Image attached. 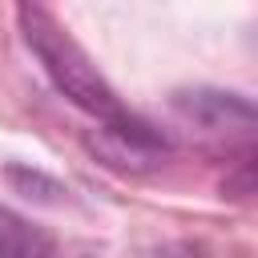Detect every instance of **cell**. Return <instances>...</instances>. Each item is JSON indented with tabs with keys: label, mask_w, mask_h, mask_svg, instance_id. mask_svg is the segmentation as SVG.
Returning a JSON list of instances; mask_svg holds the SVG:
<instances>
[{
	"label": "cell",
	"mask_w": 258,
	"mask_h": 258,
	"mask_svg": "<svg viewBox=\"0 0 258 258\" xmlns=\"http://www.w3.org/2000/svg\"><path fill=\"white\" fill-rule=\"evenodd\" d=\"M20 32L28 40V48L36 52L40 69L48 73V81L56 85L60 97H69L77 109L93 113L97 121H117L129 109L117 101V93L109 89V81L97 73V64L89 60V52L69 36V28L40 4H20L16 8Z\"/></svg>",
	"instance_id": "6da1fadb"
},
{
	"label": "cell",
	"mask_w": 258,
	"mask_h": 258,
	"mask_svg": "<svg viewBox=\"0 0 258 258\" xmlns=\"http://www.w3.org/2000/svg\"><path fill=\"white\" fill-rule=\"evenodd\" d=\"M173 113L189 133H198L214 149H246V157L258 153V105L238 93L218 89L177 93Z\"/></svg>",
	"instance_id": "7a4b0ae2"
},
{
	"label": "cell",
	"mask_w": 258,
	"mask_h": 258,
	"mask_svg": "<svg viewBox=\"0 0 258 258\" xmlns=\"http://www.w3.org/2000/svg\"><path fill=\"white\" fill-rule=\"evenodd\" d=\"M85 149L117 173H153L173 153L169 137L133 113H125L117 121H97V129L85 133Z\"/></svg>",
	"instance_id": "3957f363"
},
{
	"label": "cell",
	"mask_w": 258,
	"mask_h": 258,
	"mask_svg": "<svg viewBox=\"0 0 258 258\" xmlns=\"http://www.w3.org/2000/svg\"><path fill=\"white\" fill-rule=\"evenodd\" d=\"M0 258H56V254L36 230L0 210Z\"/></svg>",
	"instance_id": "277c9868"
},
{
	"label": "cell",
	"mask_w": 258,
	"mask_h": 258,
	"mask_svg": "<svg viewBox=\"0 0 258 258\" xmlns=\"http://www.w3.org/2000/svg\"><path fill=\"white\" fill-rule=\"evenodd\" d=\"M222 198L226 202H242V206H258V153L242 157L222 177Z\"/></svg>",
	"instance_id": "5b68a950"
}]
</instances>
